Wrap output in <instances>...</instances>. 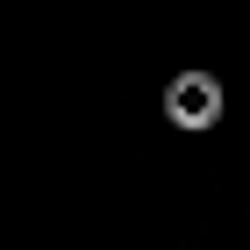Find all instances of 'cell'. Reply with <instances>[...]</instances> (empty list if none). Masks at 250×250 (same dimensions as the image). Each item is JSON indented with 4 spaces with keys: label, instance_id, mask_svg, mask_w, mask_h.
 Returning a JSON list of instances; mask_svg holds the SVG:
<instances>
[{
    "label": "cell",
    "instance_id": "1",
    "mask_svg": "<svg viewBox=\"0 0 250 250\" xmlns=\"http://www.w3.org/2000/svg\"><path fill=\"white\" fill-rule=\"evenodd\" d=\"M214 100H222L214 79H179L172 93H165V115H179L186 129H208V122H214Z\"/></svg>",
    "mask_w": 250,
    "mask_h": 250
}]
</instances>
